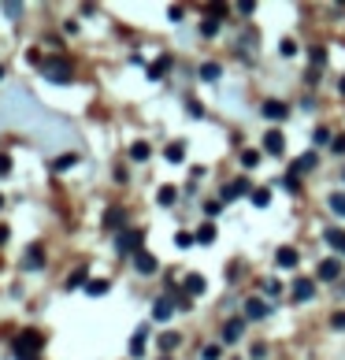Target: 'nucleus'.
<instances>
[{"mask_svg": "<svg viewBox=\"0 0 345 360\" xmlns=\"http://www.w3.org/2000/svg\"><path fill=\"white\" fill-rule=\"evenodd\" d=\"M41 349H45V338H41V331H23L12 342V357L15 360H37Z\"/></svg>", "mask_w": 345, "mask_h": 360, "instance_id": "1", "label": "nucleus"}, {"mask_svg": "<svg viewBox=\"0 0 345 360\" xmlns=\"http://www.w3.org/2000/svg\"><path fill=\"white\" fill-rule=\"evenodd\" d=\"M41 79H49V82H56V85H67L74 82V71H71V63L67 60H60V56H45L41 60Z\"/></svg>", "mask_w": 345, "mask_h": 360, "instance_id": "2", "label": "nucleus"}, {"mask_svg": "<svg viewBox=\"0 0 345 360\" xmlns=\"http://www.w3.org/2000/svg\"><path fill=\"white\" fill-rule=\"evenodd\" d=\"M142 245H145V231H123L119 238H115V249H119V256H137L142 253Z\"/></svg>", "mask_w": 345, "mask_h": 360, "instance_id": "3", "label": "nucleus"}, {"mask_svg": "<svg viewBox=\"0 0 345 360\" xmlns=\"http://www.w3.org/2000/svg\"><path fill=\"white\" fill-rule=\"evenodd\" d=\"M238 197H253L249 179H234V182H226V186H223V204L226 201H238Z\"/></svg>", "mask_w": 345, "mask_h": 360, "instance_id": "4", "label": "nucleus"}, {"mask_svg": "<svg viewBox=\"0 0 345 360\" xmlns=\"http://www.w3.org/2000/svg\"><path fill=\"white\" fill-rule=\"evenodd\" d=\"M264 152H271V156H283V152H286L283 130H267V134H264Z\"/></svg>", "mask_w": 345, "mask_h": 360, "instance_id": "5", "label": "nucleus"}, {"mask_svg": "<svg viewBox=\"0 0 345 360\" xmlns=\"http://www.w3.org/2000/svg\"><path fill=\"white\" fill-rule=\"evenodd\" d=\"M267 301L264 297H245V320H267Z\"/></svg>", "mask_w": 345, "mask_h": 360, "instance_id": "6", "label": "nucleus"}, {"mask_svg": "<svg viewBox=\"0 0 345 360\" xmlns=\"http://www.w3.org/2000/svg\"><path fill=\"white\" fill-rule=\"evenodd\" d=\"M242 331H245V316H238V320H226V323H223V342L234 345V342L242 338Z\"/></svg>", "mask_w": 345, "mask_h": 360, "instance_id": "7", "label": "nucleus"}, {"mask_svg": "<svg viewBox=\"0 0 345 360\" xmlns=\"http://www.w3.org/2000/svg\"><path fill=\"white\" fill-rule=\"evenodd\" d=\"M182 290H186V297H201V293L208 290V282H204V275H197V271H193V275L182 279Z\"/></svg>", "mask_w": 345, "mask_h": 360, "instance_id": "8", "label": "nucleus"}, {"mask_svg": "<svg viewBox=\"0 0 345 360\" xmlns=\"http://www.w3.org/2000/svg\"><path fill=\"white\" fill-rule=\"evenodd\" d=\"M289 297H294L297 304H305V301L316 297V286H312L308 279H297V282H294V290H289Z\"/></svg>", "mask_w": 345, "mask_h": 360, "instance_id": "9", "label": "nucleus"}, {"mask_svg": "<svg viewBox=\"0 0 345 360\" xmlns=\"http://www.w3.org/2000/svg\"><path fill=\"white\" fill-rule=\"evenodd\" d=\"M134 268L142 271V275H156V271H160V260H156L153 253H145V249H142V253L134 256Z\"/></svg>", "mask_w": 345, "mask_h": 360, "instance_id": "10", "label": "nucleus"}, {"mask_svg": "<svg viewBox=\"0 0 345 360\" xmlns=\"http://www.w3.org/2000/svg\"><path fill=\"white\" fill-rule=\"evenodd\" d=\"M260 112H264V119H271V123H283V119L289 115V108H286L283 101H264Z\"/></svg>", "mask_w": 345, "mask_h": 360, "instance_id": "11", "label": "nucleus"}, {"mask_svg": "<svg viewBox=\"0 0 345 360\" xmlns=\"http://www.w3.org/2000/svg\"><path fill=\"white\" fill-rule=\"evenodd\" d=\"M23 268H26V271L45 268V249H41V245H30V249H26V256H23Z\"/></svg>", "mask_w": 345, "mask_h": 360, "instance_id": "12", "label": "nucleus"}, {"mask_svg": "<svg viewBox=\"0 0 345 360\" xmlns=\"http://www.w3.org/2000/svg\"><path fill=\"white\" fill-rule=\"evenodd\" d=\"M297 260H301L297 249H294V245H283V249L275 253V268H286V271H289V268H297Z\"/></svg>", "mask_w": 345, "mask_h": 360, "instance_id": "13", "label": "nucleus"}, {"mask_svg": "<svg viewBox=\"0 0 345 360\" xmlns=\"http://www.w3.org/2000/svg\"><path fill=\"white\" fill-rule=\"evenodd\" d=\"M171 312H175V301H171V297H156V304H153V320H156V323H167Z\"/></svg>", "mask_w": 345, "mask_h": 360, "instance_id": "14", "label": "nucleus"}, {"mask_svg": "<svg viewBox=\"0 0 345 360\" xmlns=\"http://www.w3.org/2000/svg\"><path fill=\"white\" fill-rule=\"evenodd\" d=\"M316 275H319L323 282H338V275H342V264H338V260H323V264L316 268Z\"/></svg>", "mask_w": 345, "mask_h": 360, "instance_id": "15", "label": "nucleus"}, {"mask_svg": "<svg viewBox=\"0 0 345 360\" xmlns=\"http://www.w3.org/2000/svg\"><path fill=\"white\" fill-rule=\"evenodd\" d=\"M82 282H90V271H85V268H74L71 275L63 279V290H67V293H71V290H85Z\"/></svg>", "mask_w": 345, "mask_h": 360, "instance_id": "16", "label": "nucleus"}, {"mask_svg": "<svg viewBox=\"0 0 345 360\" xmlns=\"http://www.w3.org/2000/svg\"><path fill=\"white\" fill-rule=\"evenodd\" d=\"M312 167H319V156H316V152H305V156L294 160V167H289V171H294V174H305V171H312Z\"/></svg>", "mask_w": 345, "mask_h": 360, "instance_id": "17", "label": "nucleus"}, {"mask_svg": "<svg viewBox=\"0 0 345 360\" xmlns=\"http://www.w3.org/2000/svg\"><path fill=\"white\" fill-rule=\"evenodd\" d=\"M201 82H219L223 79V67H219V63H215V60H208V63H201Z\"/></svg>", "mask_w": 345, "mask_h": 360, "instance_id": "18", "label": "nucleus"}, {"mask_svg": "<svg viewBox=\"0 0 345 360\" xmlns=\"http://www.w3.org/2000/svg\"><path fill=\"white\" fill-rule=\"evenodd\" d=\"M156 345H160V353H175V349L182 345V334L178 331H167V334H160Z\"/></svg>", "mask_w": 345, "mask_h": 360, "instance_id": "19", "label": "nucleus"}, {"mask_svg": "<svg viewBox=\"0 0 345 360\" xmlns=\"http://www.w3.org/2000/svg\"><path fill=\"white\" fill-rule=\"evenodd\" d=\"M323 242H327L330 249H338V253L345 256V231H334V227H330V231H323Z\"/></svg>", "mask_w": 345, "mask_h": 360, "instance_id": "20", "label": "nucleus"}, {"mask_svg": "<svg viewBox=\"0 0 345 360\" xmlns=\"http://www.w3.org/2000/svg\"><path fill=\"white\" fill-rule=\"evenodd\" d=\"M167 67H171V56H160L156 63H149V71H145V74H149V82H160Z\"/></svg>", "mask_w": 345, "mask_h": 360, "instance_id": "21", "label": "nucleus"}, {"mask_svg": "<svg viewBox=\"0 0 345 360\" xmlns=\"http://www.w3.org/2000/svg\"><path fill=\"white\" fill-rule=\"evenodd\" d=\"M175 201H178V190L175 186H160L156 190V204H160V208H171Z\"/></svg>", "mask_w": 345, "mask_h": 360, "instance_id": "22", "label": "nucleus"}, {"mask_svg": "<svg viewBox=\"0 0 345 360\" xmlns=\"http://www.w3.org/2000/svg\"><path fill=\"white\" fill-rule=\"evenodd\" d=\"M71 167H78V152H67V156L52 160V171H71Z\"/></svg>", "mask_w": 345, "mask_h": 360, "instance_id": "23", "label": "nucleus"}, {"mask_svg": "<svg viewBox=\"0 0 345 360\" xmlns=\"http://www.w3.org/2000/svg\"><path fill=\"white\" fill-rule=\"evenodd\" d=\"M219 26H223V19L219 15H208L201 23V38H215V34H219Z\"/></svg>", "mask_w": 345, "mask_h": 360, "instance_id": "24", "label": "nucleus"}, {"mask_svg": "<svg viewBox=\"0 0 345 360\" xmlns=\"http://www.w3.org/2000/svg\"><path fill=\"white\" fill-rule=\"evenodd\" d=\"M164 156H167L171 163H182V160H186V145H182V141H171V145L164 149Z\"/></svg>", "mask_w": 345, "mask_h": 360, "instance_id": "25", "label": "nucleus"}, {"mask_svg": "<svg viewBox=\"0 0 345 360\" xmlns=\"http://www.w3.org/2000/svg\"><path fill=\"white\" fill-rule=\"evenodd\" d=\"M108 290H112V286H108V279H90V282H85V293H90V297H104Z\"/></svg>", "mask_w": 345, "mask_h": 360, "instance_id": "26", "label": "nucleus"}, {"mask_svg": "<svg viewBox=\"0 0 345 360\" xmlns=\"http://www.w3.org/2000/svg\"><path fill=\"white\" fill-rule=\"evenodd\" d=\"M126 223V212L123 208H108L104 212V227H112V231H115V227H123Z\"/></svg>", "mask_w": 345, "mask_h": 360, "instance_id": "27", "label": "nucleus"}, {"mask_svg": "<svg viewBox=\"0 0 345 360\" xmlns=\"http://www.w3.org/2000/svg\"><path fill=\"white\" fill-rule=\"evenodd\" d=\"M145 334H149V327H137V334H134V342H131V357H142L145 353Z\"/></svg>", "mask_w": 345, "mask_h": 360, "instance_id": "28", "label": "nucleus"}, {"mask_svg": "<svg viewBox=\"0 0 345 360\" xmlns=\"http://www.w3.org/2000/svg\"><path fill=\"white\" fill-rule=\"evenodd\" d=\"M149 156H153V149H149L145 141H134V145H131V160L142 163V160H149Z\"/></svg>", "mask_w": 345, "mask_h": 360, "instance_id": "29", "label": "nucleus"}, {"mask_svg": "<svg viewBox=\"0 0 345 360\" xmlns=\"http://www.w3.org/2000/svg\"><path fill=\"white\" fill-rule=\"evenodd\" d=\"M327 204H330V212L338 215V220H345V193H330Z\"/></svg>", "mask_w": 345, "mask_h": 360, "instance_id": "30", "label": "nucleus"}, {"mask_svg": "<svg viewBox=\"0 0 345 360\" xmlns=\"http://www.w3.org/2000/svg\"><path fill=\"white\" fill-rule=\"evenodd\" d=\"M242 167H249V171L260 167V149H245L242 152Z\"/></svg>", "mask_w": 345, "mask_h": 360, "instance_id": "31", "label": "nucleus"}, {"mask_svg": "<svg viewBox=\"0 0 345 360\" xmlns=\"http://www.w3.org/2000/svg\"><path fill=\"white\" fill-rule=\"evenodd\" d=\"M197 242H201V245H212V242H215V223H204V227H201V231H197Z\"/></svg>", "mask_w": 345, "mask_h": 360, "instance_id": "32", "label": "nucleus"}, {"mask_svg": "<svg viewBox=\"0 0 345 360\" xmlns=\"http://www.w3.org/2000/svg\"><path fill=\"white\" fill-rule=\"evenodd\" d=\"M253 204H256V208H267V204H271V190H253Z\"/></svg>", "mask_w": 345, "mask_h": 360, "instance_id": "33", "label": "nucleus"}, {"mask_svg": "<svg viewBox=\"0 0 345 360\" xmlns=\"http://www.w3.org/2000/svg\"><path fill=\"white\" fill-rule=\"evenodd\" d=\"M264 297H283V282H278V279H267L264 282Z\"/></svg>", "mask_w": 345, "mask_h": 360, "instance_id": "34", "label": "nucleus"}, {"mask_svg": "<svg viewBox=\"0 0 345 360\" xmlns=\"http://www.w3.org/2000/svg\"><path fill=\"white\" fill-rule=\"evenodd\" d=\"M278 52H283L286 60H289V56H297V41H294V38H283V41H278Z\"/></svg>", "mask_w": 345, "mask_h": 360, "instance_id": "35", "label": "nucleus"}, {"mask_svg": "<svg viewBox=\"0 0 345 360\" xmlns=\"http://www.w3.org/2000/svg\"><path fill=\"white\" fill-rule=\"evenodd\" d=\"M193 242H197V234H190V231H178V234H175V245H178V249H190Z\"/></svg>", "mask_w": 345, "mask_h": 360, "instance_id": "36", "label": "nucleus"}, {"mask_svg": "<svg viewBox=\"0 0 345 360\" xmlns=\"http://www.w3.org/2000/svg\"><path fill=\"white\" fill-rule=\"evenodd\" d=\"M4 15L8 19H19V15H23V4H19V0H8V4H4Z\"/></svg>", "mask_w": 345, "mask_h": 360, "instance_id": "37", "label": "nucleus"}, {"mask_svg": "<svg viewBox=\"0 0 345 360\" xmlns=\"http://www.w3.org/2000/svg\"><path fill=\"white\" fill-rule=\"evenodd\" d=\"M308 56H312V63H316V67H323V63H327V52H323L319 45H312V49H308Z\"/></svg>", "mask_w": 345, "mask_h": 360, "instance_id": "38", "label": "nucleus"}, {"mask_svg": "<svg viewBox=\"0 0 345 360\" xmlns=\"http://www.w3.org/2000/svg\"><path fill=\"white\" fill-rule=\"evenodd\" d=\"M219 212H223V201H204V215H208V220H215Z\"/></svg>", "mask_w": 345, "mask_h": 360, "instance_id": "39", "label": "nucleus"}, {"mask_svg": "<svg viewBox=\"0 0 345 360\" xmlns=\"http://www.w3.org/2000/svg\"><path fill=\"white\" fill-rule=\"evenodd\" d=\"M312 141H316V145H327V141H330V130H327V126H316V134H312Z\"/></svg>", "mask_w": 345, "mask_h": 360, "instance_id": "40", "label": "nucleus"}, {"mask_svg": "<svg viewBox=\"0 0 345 360\" xmlns=\"http://www.w3.org/2000/svg\"><path fill=\"white\" fill-rule=\"evenodd\" d=\"M201 357H204V360H219V357H223V345H204Z\"/></svg>", "mask_w": 345, "mask_h": 360, "instance_id": "41", "label": "nucleus"}, {"mask_svg": "<svg viewBox=\"0 0 345 360\" xmlns=\"http://www.w3.org/2000/svg\"><path fill=\"white\" fill-rule=\"evenodd\" d=\"M4 174H12V156H8V152H0V179H4Z\"/></svg>", "mask_w": 345, "mask_h": 360, "instance_id": "42", "label": "nucleus"}, {"mask_svg": "<svg viewBox=\"0 0 345 360\" xmlns=\"http://www.w3.org/2000/svg\"><path fill=\"white\" fill-rule=\"evenodd\" d=\"M330 327H334V331H345V312H334L330 316Z\"/></svg>", "mask_w": 345, "mask_h": 360, "instance_id": "43", "label": "nucleus"}, {"mask_svg": "<svg viewBox=\"0 0 345 360\" xmlns=\"http://www.w3.org/2000/svg\"><path fill=\"white\" fill-rule=\"evenodd\" d=\"M186 112H190L193 119H201V115H204V108H201V101H190V104H186Z\"/></svg>", "mask_w": 345, "mask_h": 360, "instance_id": "44", "label": "nucleus"}, {"mask_svg": "<svg viewBox=\"0 0 345 360\" xmlns=\"http://www.w3.org/2000/svg\"><path fill=\"white\" fill-rule=\"evenodd\" d=\"M167 19H171V23H182V8L171 4V8H167Z\"/></svg>", "mask_w": 345, "mask_h": 360, "instance_id": "45", "label": "nucleus"}, {"mask_svg": "<svg viewBox=\"0 0 345 360\" xmlns=\"http://www.w3.org/2000/svg\"><path fill=\"white\" fill-rule=\"evenodd\" d=\"M238 12H242V15H253V12H256V4H253V0H242Z\"/></svg>", "mask_w": 345, "mask_h": 360, "instance_id": "46", "label": "nucleus"}, {"mask_svg": "<svg viewBox=\"0 0 345 360\" xmlns=\"http://www.w3.org/2000/svg\"><path fill=\"white\" fill-rule=\"evenodd\" d=\"M26 60H30V63H34V67H41V60H45V56H41V52H37V49H30V52H26Z\"/></svg>", "mask_w": 345, "mask_h": 360, "instance_id": "47", "label": "nucleus"}, {"mask_svg": "<svg viewBox=\"0 0 345 360\" xmlns=\"http://www.w3.org/2000/svg\"><path fill=\"white\" fill-rule=\"evenodd\" d=\"M334 156H345V138H334Z\"/></svg>", "mask_w": 345, "mask_h": 360, "instance_id": "48", "label": "nucleus"}, {"mask_svg": "<svg viewBox=\"0 0 345 360\" xmlns=\"http://www.w3.org/2000/svg\"><path fill=\"white\" fill-rule=\"evenodd\" d=\"M267 357V345H253V360H264Z\"/></svg>", "mask_w": 345, "mask_h": 360, "instance_id": "49", "label": "nucleus"}, {"mask_svg": "<svg viewBox=\"0 0 345 360\" xmlns=\"http://www.w3.org/2000/svg\"><path fill=\"white\" fill-rule=\"evenodd\" d=\"M8 242V227H0V245H4Z\"/></svg>", "mask_w": 345, "mask_h": 360, "instance_id": "50", "label": "nucleus"}, {"mask_svg": "<svg viewBox=\"0 0 345 360\" xmlns=\"http://www.w3.org/2000/svg\"><path fill=\"white\" fill-rule=\"evenodd\" d=\"M338 93L345 97V74H342V79H338Z\"/></svg>", "mask_w": 345, "mask_h": 360, "instance_id": "51", "label": "nucleus"}, {"mask_svg": "<svg viewBox=\"0 0 345 360\" xmlns=\"http://www.w3.org/2000/svg\"><path fill=\"white\" fill-rule=\"evenodd\" d=\"M0 208H4V193H0Z\"/></svg>", "mask_w": 345, "mask_h": 360, "instance_id": "52", "label": "nucleus"}, {"mask_svg": "<svg viewBox=\"0 0 345 360\" xmlns=\"http://www.w3.org/2000/svg\"><path fill=\"white\" fill-rule=\"evenodd\" d=\"M0 79H4V67H0Z\"/></svg>", "mask_w": 345, "mask_h": 360, "instance_id": "53", "label": "nucleus"}, {"mask_svg": "<svg viewBox=\"0 0 345 360\" xmlns=\"http://www.w3.org/2000/svg\"><path fill=\"white\" fill-rule=\"evenodd\" d=\"M160 360H167V357H160Z\"/></svg>", "mask_w": 345, "mask_h": 360, "instance_id": "54", "label": "nucleus"}]
</instances>
